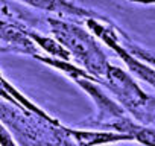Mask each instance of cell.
I'll list each match as a JSON object with an SVG mask.
<instances>
[{
    "label": "cell",
    "mask_w": 155,
    "mask_h": 146,
    "mask_svg": "<svg viewBox=\"0 0 155 146\" xmlns=\"http://www.w3.org/2000/svg\"><path fill=\"white\" fill-rule=\"evenodd\" d=\"M52 37H55L70 53L71 61L82 67L96 79L105 76L111 65L107 53L99 44V40L88 31V28L78 23H70L58 17L47 18Z\"/></svg>",
    "instance_id": "cell-1"
},
{
    "label": "cell",
    "mask_w": 155,
    "mask_h": 146,
    "mask_svg": "<svg viewBox=\"0 0 155 146\" xmlns=\"http://www.w3.org/2000/svg\"><path fill=\"white\" fill-rule=\"evenodd\" d=\"M116 102L135 122L155 126V96L146 93L129 71L111 64L105 76L97 79Z\"/></svg>",
    "instance_id": "cell-2"
},
{
    "label": "cell",
    "mask_w": 155,
    "mask_h": 146,
    "mask_svg": "<svg viewBox=\"0 0 155 146\" xmlns=\"http://www.w3.org/2000/svg\"><path fill=\"white\" fill-rule=\"evenodd\" d=\"M84 23L99 41H102L123 61V64L128 67L129 73L134 78H138L140 81L146 82L155 90V67L138 59L125 47V44L120 40V29H117L105 17H88L84 18Z\"/></svg>",
    "instance_id": "cell-3"
},
{
    "label": "cell",
    "mask_w": 155,
    "mask_h": 146,
    "mask_svg": "<svg viewBox=\"0 0 155 146\" xmlns=\"http://www.w3.org/2000/svg\"><path fill=\"white\" fill-rule=\"evenodd\" d=\"M0 41L8 50L15 53L29 55L32 58L38 53L35 43L26 35L25 28L20 25H11L8 22L0 20Z\"/></svg>",
    "instance_id": "cell-4"
},
{
    "label": "cell",
    "mask_w": 155,
    "mask_h": 146,
    "mask_svg": "<svg viewBox=\"0 0 155 146\" xmlns=\"http://www.w3.org/2000/svg\"><path fill=\"white\" fill-rule=\"evenodd\" d=\"M68 135L71 137L74 146H102V144H116L122 141H132L128 134L117 131H97V129H79L67 128Z\"/></svg>",
    "instance_id": "cell-5"
},
{
    "label": "cell",
    "mask_w": 155,
    "mask_h": 146,
    "mask_svg": "<svg viewBox=\"0 0 155 146\" xmlns=\"http://www.w3.org/2000/svg\"><path fill=\"white\" fill-rule=\"evenodd\" d=\"M18 2L40 11L53 12L59 15H73L79 18H88V17H102L96 14L94 11H90L87 8H82L70 0H18Z\"/></svg>",
    "instance_id": "cell-6"
},
{
    "label": "cell",
    "mask_w": 155,
    "mask_h": 146,
    "mask_svg": "<svg viewBox=\"0 0 155 146\" xmlns=\"http://www.w3.org/2000/svg\"><path fill=\"white\" fill-rule=\"evenodd\" d=\"M108 129L128 134L132 138V141H137L143 146H155V126L138 123L128 114L110 125Z\"/></svg>",
    "instance_id": "cell-7"
},
{
    "label": "cell",
    "mask_w": 155,
    "mask_h": 146,
    "mask_svg": "<svg viewBox=\"0 0 155 146\" xmlns=\"http://www.w3.org/2000/svg\"><path fill=\"white\" fill-rule=\"evenodd\" d=\"M0 88H2L9 98H12V101L18 105V108H21V110H25V111H29V113H32V114H35V116H38V117H43V119L49 120V122L53 123V125H62L58 119L52 117V116H50L49 113H46L41 107H38L35 102H32L26 95H23L18 88H15V85L11 84V82L3 76L2 68H0Z\"/></svg>",
    "instance_id": "cell-8"
},
{
    "label": "cell",
    "mask_w": 155,
    "mask_h": 146,
    "mask_svg": "<svg viewBox=\"0 0 155 146\" xmlns=\"http://www.w3.org/2000/svg\"><path fill=\"white\" fill-rule=\"evenodd\" d=\"M25 32L35 43V46L40 47L44 52V55L53 56V58H59V59H64V61H71L70 53L65 50V47L55 37H49V35H44V34H41L38 31L28 29V28H25Z\"/></svg>",
    "instance_id": "cell-9"
},
{
    "label": "cell",
    "mask_w": 155,
    "mask_h": 146,
    "mask_svg": "<svg viewBox=\"0 0 155 146\" xmlns=\"http://www.w3.org/2000/svg\"><path fill=\"white\" fill-rule=\"evenodd\" d=\"M0 146H18L11 131L8 129V126L3 123L2 119H0Z\"/></svg>",
    "instance_id": "cell-10"
},
{
    "label": "cell",
    "mask_w": 155,
    "mask_h": 146,
    "mask_svg": "<svg viewBox=\"0 0 155 146\" xmlns=\"http://www.w3.org/2000/svg\"><path fill=\"white\" fill-rule=\"evenodd\" d=\"M131 3H138V5H155V0H126Z\"/></svg>",
    "instance_id": "cell-11"
}]
</instances>
